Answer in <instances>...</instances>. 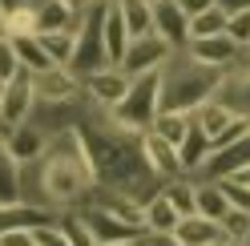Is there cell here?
<instances>
[{"mask_svg": "<svg viewBox=\"0 0 250 246\" xmlns=\"http://www.w3.org/2000/svg\"><path fill=\"white\" fill-rule=\"evenodd\" d=\"M33 93H37V105H73L77 97L85 93V85L77 81L69 69H44V73H33Z\"/></svg>", "mask_w": 250, "mask_h": 246, "instance_id": "obj_8", "label": "cell"}, {"mask_svg": "<svg viewBox=\"0 0 250 246\" xmlns=\"http://www.w3.org/2000/svg\"><path fill=\"white\" fill-rule=\"evenodd\" d=\"M137 246H178V238L174 234H142Z\"/></svg>", "mask_w": 250, "mask_h": 246, "instance_id": "obj_38", "label": "cell"}, {"mask_svg": "<svg viewBox=\"0 0 250 246\" xmlns=\"http://www.w3.org/2000/svg\"><path fill=\"white\" fill-rule=\"evenodd\" d=\"M222 81H226L222 69H206L198 61H190L186 53H174L162 65V113L166 109L198 113L206 101H214L222 93Z\"/></svg>", "mask_w": 250, "mask_h": 246, "instance_id": "obj_3", "label": "cell"}, {"mask_svg": "<svg viewBox=\"0 0 250 246\" xmlns=\"http://www.w3.org/2000/svg\"><path fill=\"white\" fill-rule=\"evenodd\" d=\"M226 37L238 44V49L246 53L250 49V8H242V12H230V20H226Z\"/></svg>", "mask_w": 250, "mask_h": 246, "instance_id": "obj_32", "label": "cell"}, {"mask_svg": "<svg viewBox=\"0 0 250 246\" xmlns=\"http://www.w3.org/2000/svg\"><path fill=\"white\" fill-rule=\"evenodd\" d=\"M210 246H226V242H210Z\"/></svg>", "mask_w": 250, "mask_h": 246, "instance_id": "obj_44", "label": "cell"}, {"mask_svg": "<svg viewBox=\"0 0 250 246\" xmlns=\"http://www.w3.org/2000/svg\"><path fill=\"white\" fill-rule=\"evenodd\" d=\"M101 44H105V65H121L125 49H129V33L121 24L117 4H105V20H101Z\"/></svg>", "mask_w": 250, "mask_h": 246, "instance_id": "obj_19", "label": "cell"}, {"mask_svg": "<svg viewBox=\"0 0 250 246\" xmlns=\"http://www.w3.org/2000/svg\"><path fill=\"white\" fill-rule=\"evenodd\" d=\"M49 142H53V133H49V129H41L37 121H24V125H17V129L8 133L4 149H8V158L17 162L21 170H28V165H37V162L44 158Z\"/></svg>", "mask_w": 250, "mask_h": 246, "instance_id": "obj_10", "label": "cell"}, {"mask_svg": "<svg viewBox=\"0 0 250 246\" xmlns=\"http://www.w3.org/2000/svg\"><path fill=\"white\" fill-rule=\"evenodd\" d=\"M218 8H226V12H242V8H250V0H218Z\"/></svg>", "mask_w": 250, "mask_h": 246, "instance_id": "obj_39", "label": "cell"}, {"mask_svg": "<svg viewBox=\"0 0 250 246\" xmlns=\"http://www.w3.org/2000/svg\"><path fill=\"white\" fill-rule=\"evenodd\" d=\"M117 12H121V24L129 33V41L153 33V4L149 0H117Z\"/></svg>", "mask_w": 250, "mask_h": 246, "instance_id": "obj_22", "label": "cell"}, {"mask_svg": "<svg viewBox=\"0 0 250 246\" xmlns=\"http://www.w3.org/2000/svg\"><path fill=\"white\" fill-rule=\"evenodd\" d=\"M242 165H250V133L238 137L230 149L210 153V162L198 170V178H202V182H222V178H230L234 170H242Z\"/></svg>", "mask_w": 250, "mask_h": 246, "instance_id": "obj_17", "label": "cell"}, {"mask_svg": "<svg viewBox=\"0 0 250 246\" xmlns=\"http://www.w3.org/2000/svg\"><path fill=\"white\" fill-rule=\"evenodd\" d=\"M37 41H41L44 57H49L57 69H69V65H73V53H77V33H44V37H37Z\"/></svg>", "mask_w": 250, "mask_h": 246, "instance_id": "obj_27", "label": "cell"}, {"mask_svg": "<svg viewBox=\"0 0 250 246\" xmlns=\"http://www.w3.org/2000/svg\"><path fill=\"white\" fill-rule=\"evenodd\" d=\"M37 113V93H33V73H17L8 85H0V121L4 125H24Z\"/></svg>", "mask_w": 250, "mask_h": 246, "instance_id": "obj_6", "label": "cell"}, {"mask_svg": "<svg viewBox=\"0 0 250 246\" xmlns=\"http://www.w3.org/2000/svg\"><path fill=\"white\" fill-rule=\"evenodd\" d=\"M0 41H8V17H0Z\"/></svg>", "mask_w": 250, "mask_h": 246, "instance_id": "obj_41", "label": "cell"}, {"mask_svg": "<svg viewBox=\"0 0 250 246\" xmlns=\"http://www.w3.org/2000/svg\"><path fill=\"white\" fill-rule=\"evenodd\" d=\"M149 4H158V0H149Z\"/></svg>", "mask_w": 250, "mask_h": 246, "instance_id": "obj_45", "label": "cell"}, {"mask_svg": "<svg viewBox=\"0 0 250 246\" xmlns=\"http://www.w3.org/2000/svg\"><path fill=\"white\" fill-rule=\"evenodd\" d=\"M182 53L190 57V61H198V65H206V69H222V73H230V69L246 57V53H242L226 33H222V37H206V41H190Z\"/></svg>", "mask_w": 250, "mask_h": 246, "instance_id": "obj_12", "label": "cell"}, {"mask_svg": "<svg viewBox=\"0 0 250 246\" xmlns=\"http://www.w3.org/2000/svg\"><path fill=\"white\" fill-rule=\"evenodd\" d=\"M0 246H37L33 230H8V234H0Z\"/></svg>", "mask_w": 250, "mask_h": 246, "instance_id": "obj_36", "label": "cell"}, {"mask_svg": "<svg viewBox=\"0 0 250 246\" xmlns=\"http://www.w3.org/2000/svg\"><path fill=\"white\" fill-rule=\"evenodd\" d=\"M174 4H178V8L186 12V17L194 20V17H202V12H210V8L218 4V0H174Z\"/></svg>", "mask_w": 250, "mask_h": 246, "instance_id": "obj_35", "label": "cell"}, {"mask_svg": "<svg viewBox=\"0 0 250 246\" xmlns=\"http://www.w3.org/2000/svg\"><path fill=\"white\" fill-rule=\"evenodd\" d=\"M81 222H85V230L93 234V242H97V246L142 242V234H146V230H137V226H125L121 218H113V214L101 210V206H85V210H81Z\"/></svg>", "mask_w": 250, "mask_h": 246, "instance_id": "obj_11", "label": "cell"}, {"mask_svg": "<svg viewBox=\"0 0 250 246\" xmlns=\"http://www.w3.org/2000/svg\"><path fill=\"white\" fill-rule=\"evenodd\" d=\"M113 246H137V242H113Z\"/></svg>", "mask_w": 250, "mask_h": 246, "instance_id": "obj_42", "label": "cell"}, {"mask_svg": "<svg viewBox=\"0 0 250 246\" xmlns=\"http://www.w3.org/2000/svg\"><path fill=\"white\" fill-rule=\"evenodd\" d=\"M174 57V49H169V44L158 37V33H149V37H137V41H129V49H125V57H121V73L129 77H146V73H158L166 61Z\"/></svg>", "mask_w": 250, "mask_h": 246, "instance_id": "obj_7", "label": "cell"}, {"mask_svg": "<svg viewBox=\"0 0 250 246\" xmlns=\"http://www.w3.org/2000/svg\"><path fill=\"white\" fill-rule=\"evenodd\" d=\"M81 85H85V97H89L93 105H101V113H105V109H113V105L129 93L133 81H129L117 65H105V69H97L93 77H85Z\"/></svg>", "mask_w": 250, "mask_h": 246, "instance_id": "obj_13", "label": "cell"}, {"mask_svg": "<svg viewBox=\"0 0 250 246\" xmlns=\"http://www.w3.org/2000/svg\"><path fill=\"white\" fill-rule=\"evenodd\" d=\"M57 222V214L41 210L33 202H12V206H0V234H8V230H33V226H49Z\"/></svg>", "mask_w": 250, "mask_h": 246, "instance_id": "obj_18", "label": "cell"}, {"mask_svg": "<svg viewBox=\"0 0 250 246\" xmlns=\"http://www.w3.org/2000/svg\"><path fill=\"white\" fill-rule=\"evenodd\" d=\"M142 162H146V170H149V178L158 182V186H166V182H174V178H186L178 149L169 142H162L153 129L142 137Z\"/></svg>", "mask_w": 250, "mask_h": 246, "instance_id": "obj_9", "label": "cell"}, {"mask_svg": "<svg viewBox=\"0 0 250 246\" xmlns=\"http://www.w3.org/2000/svg\"><path fill=\"white\" fill-rule=\"evenodd\" d=\"M230 121H234V113H230V109H226V105L218 101V97H214V101H206V105H202V109L194 113V125H198L202 133H206L210 142H214V137L230 125Z\"/></svg>", "mask_w": 250, "mask_h": 246, "instance_id": "obj_28", "label": "cell"}, {"mask_svg": "<svg viewBox=\"0 0 250 246\" xmlns=\"http://www.w3.org/2000/svg\"><path fill=\"white\" fill-rule=\"evenodd\" d=\"M93 190H97V170L89 162V149L81 142V133H77V125L53 133L44 158L37 162V198H33V206L49 210V214H65V206L89 198Z\"/></svg>", "mask_w": 250, "mask_h": 246, "instance_id": "obj_2", "label": "cell"}, {"mask_svg": "<svg viewBox=\"0 0 250 246\" xmlns=\"http://www.w3.org/2000/svg\"><path fill=\"white\" fill-rule=\"evenodd\" d=\"M174 238H178V246H210V242H222V230L194 214V218H182L178 222Z\"/></svg>", "mask_w": 250, "mask_h": 246, "instance_id": "obj_24", "label": "cell"}, {"mask_svg": "<svg viewBox=\"0 0 250 246\" xmlns=\"http://www.w3.org/2000/svg\"><path fill=\"white\" fill-rule=\"evenodd\" d=\"M57 230L65 234V242H69V246H97V242H93V234L85 230L81 214H57Z\"/></svg>", "mask_w": 250, "mask_h": 246, "instance_id": "obj_31", "label": "cell"}, {"mask_svg": "<svg viewBox=\"0 0 250 246\" xmlns=\"http://www.w3.org/2000/svg\"><path fill=\"white\" fill-rule=\"evenodd\" d=\"M162 198L169 206L178 210V218H194L198 214V202H194V178H174V182H166V186H158Z\"/></svg>", "mask_w": 250, "mask_h": 246, "instance_id": "obj_25", "label": "cell"}, {"mask_svg": "<svg viewBox=\"0 0 250 246\" xmlns=\"http://www.w3.org/2000/svg\"><path fill=\"white\" fill-rule=\"evenodd\" d=\"M218 230H222V242L226 246H250V214L246 210H230Z\"/></svg>", "mask_w": 250, "mask_h": 246, "instance_id": "obj_30", "label": "cell"}, {"mask_svg": "<svg viewBox=\"0 0 250 246\" xmlns=\"http://www.w3.org/2000/svg\"><path fill=\"white\" fill-rule=\"evenodd\" d=\"M153 33H158L174 53H182L190 44V17L174 4V0H158L153 4Z\"/></svg>", "mask_w": 250, "mask_h": 246, "instance_id": "obj_14", "label": "cell"}, {"mask_svg": "<svg viewBox=\"0 0 250 246\" xmlns=\"http://www.w3.org/2000/svg\"><path fill=\"white\" fill-rule=\"evenodd\" d=\"M37 0H0V17H17V12H28Z\"/></svg>", "mask_w": 250, "mask_h": 246, "instance_id": "obj_37", "label": "cell"}, {"mask_svg": "<svg viewBox=\"0 0 250 246\" xmlns=\"http://www.w3.org/2000/svg\"><path fill=\"white\" fill-rule=\"evenodd\" d=\"M218 101L226 105V109L234 117H250V53L226 73L222 81V93H218Z\"/></svg>", "mask_w": 250, "mask_h": 246, "instance_id": "obj_15", "label": "cell"}, {"mask_svg": "<svg viewBox=\"0 0 250 246\" xmlns=\"http://www.w3.org/2000/svg\"><path fill=\"white\" fill-rule=\"evenodd\" d=\"M190 125H194V113H174V109H166V113H158V121H153V133L178 149V145L186 142V133H190Z\"/></svg>", "mask_w": 250, "mask_h": 246, "instance_id": "obj_26", "label": "cell"}, {"mask_svg": "<svg viewBox=\"0 0 250 246\" xmlns=\"http://www.w3.org/2000/svg\"><path fill=\"white\" fill-rule=\"evenodd\" d=\"M158 113H162V69L146 73V77H133L129 93L113 109H105V117L129 137H146L153 129V121H158Z\"/></svg>", "mask_w": 250, "mask_h": 246, "instance_id": "obj_4", "label": "cell"}, {"mask_svg": "<svg viewBox=\"0 0 250 246\" xmlns=\"http://www.w3.org/2000/svg\"><path fill=\"white\" fill-rule=\"evenodd\" d=\"M246 53H250V49H246Z\"/></svg>", "mask_w": 250, "mask_h": 246, "instance_id": "obj_46", "label": "cell"}, {"mask_svg": "<svg viewBox=\"0 0 250 246\" xmlns=\"http://www.w3.org/2000/svg\"><path fill=\"white\" fill-rule=\"evenodd\" d=\"M194 202H198V218H206L214 226H222V218L230 214V202L218 190V182H194Z\"/></svg>", "mask_w": 250, "mask_h": 246, "instance_id": "obj_21", "label": "cell"}, {"mask_svg": "<svg viewBox=\"0 0 250 246\" xmlns=\"http://www.w3.org/2000/svg\"><path fill=\"white\" fill-rule=\"evenodd\" d=\"M230 182H238V186H246V190H250V165H242V170H234V174H230Z\"/></svg>", "mask_w": 250, "mask_h": 246, "instance_id": "obj_40", "label": "cell"}, {"mask_svg": "<svg viewBox=\"0 0 250 246\" xmlns=\"http://www.w3.org/2000/svg\"><path fill=\"white\" fill-rule=\"evenodd\" d=\"M8 44H12V53H17V65H21L24 73H44V69H53V61L44 57V49H41L37 33H21V37H8Z\"/></svg>", "mask_w": 250, "mask_h": 246, "instance_id": "obj_23", "label": "cell"}, {"mask_svg": "<svg viewBox=\"0 0 250 246\" xmlns=\"http://www.w3.org/2000/svg\"><path fill=\"white\" fill-rule=\"evenodd\" d=\"M101 20H105V4H93L81 17V24H77V53H73V65H69V73L77 81H85V77H93L97 69H105Z\"/></svg>", "mask_w": 250, "mask_h": 246, "instance_id": "obj_5", "label": "cell"}, {"mask_svg": "<svg viewBox=\"0 0 250 246\" xmlns=\"http://www.w3.org/2000/svg\"><path fill=\"white\" fill-rule=\"evenodd\" d=\"M226 20H230V12L226 8H210V12H202V17L190 20V41H206V37H222L226 33Z\"/></svg>", "mask_w": 250, "mask_h": 246, "instance_id": "obj_29", "label": "cell"}, {"mask_svg": "<svg viewBox=\"0 0 250 246\" xmlns=\"http://www.w3.org/2000/svg\"><path fill=\"white\" fill-rule=\"evenodd\" d=\"M101 4H117V0H101Z\"/></svg>", "mask_w": 250, "mask_h": 246, "instance_id": "obj_43", "label": "cell"}, {"mask_svg": "<svg viewBox=\"0 0 250 246\" xmlns=\"http://www.w3.org/2000/svg\"><path fill=\"white\" fill-rule=\"evenodd\" d=\"M218 190L226 194V202H230V210H246V214H250V190H246V186H238V182H230V178H222V182H218Z\"/></svg>", "mask_w": 250, "mask_h": 246, "instance_id": "obj_33", "label": "cell"}, {"mask_svg": "<svg viewBox=\"0 0 250 246\" xmlns=\"http://www.w3.org/2000/svg\"><path fill=\"white\" fill-rule=\"evenodd\" d=\"M17 73H21L17 53H12V44H8V41H0V85H8Z\"/></svg>", "mask_w": 250, "mask_h": 246, "instance_id": "obj_34", "label": "cell"}, {"mask_svg": "<svg viewBox=\"0 0 250 246\" xmlns=\"http://www.w3.org/2000/svg\"><path fill=\"white\" fill-rule=\"evenodd\" d=\"M77 133L89 149V162L97 170V186L101 190H121L133 198H146L158 190V182L149 178L146 162H142V137L121 133L105 113L97 121H77Z\"/></svg>", "mask_w": 250, "mask_h": 246, "instance_id": "obj_1", "label": "cell"}, {"mask_svg": "<svg viewBox=\"0 0 250 246\" xmlns=\"http://www.w3.org/2000/svg\"><path fill=\"white\" fill-rule=\"evenodd\" d=\"M178 210L162 198V190H153L146 198V206H142V226H146V234H174L178 230Z\"/></svg>", "mask_w": 250, "mask_h": 246, "instance_id": "obj_20", "label": "cell"}, {"mask_svg": "<svg viewBox=\"0 0 250 246\" xmlns=\"http://www.w3.org/2000/svg\"><path fill=\"white\" fill-rule=\"evenodd\" d=\"M77 24H81V17H77L65 0H37L33 4L37 37H44V33H77Z\"/></svg>", "mask_w": 250, "mask_h": 246, "instance_id": "obj_16", "label": "cell"}]
</instances>
